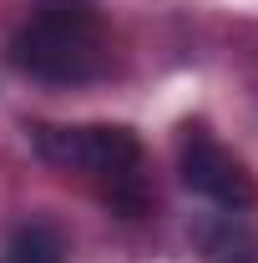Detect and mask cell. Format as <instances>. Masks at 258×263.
Instances as JSON below:
<instances>
[{
	"instance_id": "1",
	"label": "cell",
	"mask_w": 258,
	"mask_h": 263,
	"mask_svg": "<svg viewBox=\"0 0 258 263\" xmlns=\"http://www.w3.org/2000/svg\"><path fill=\"white\" fill-rule=\"evenodd\" d=\"M10 61L35 81H91L106 66L101 51V15L91 0H35L31 21L10 41Z\"/></svg>"
},
{
	"instance_id": "2",
	"label": "cell",
	"mask_w": 258,
	"mask_h": 263,
	"mask_svg": "<svg viewBox=\"0 0 258 263\" xmlns=\"http://www.w3.org/2000/svg\"><path fill=\"white\" fill-rule=\"evenodd\" d=\"M35 152L46 162L66 167V172H91L112 182V197L137 213L142 208V142L132 127H41L35 132Z\"/></svg>"
},
{
	"instance_id": "3",
	"label": "cell",
	"mask_w": 258,
	"mask_h": 263,
	"mask_svg": "<svg viewBox=\"0 0 258 263\" xmlns=\"http://www.w3.org/2000/svg\"><path fill=\"white\" fill-rule=\"evenodd\" d=\"M177 172L197 197L218 202L223 213H243L258 202V182L243 167V157H233L208 127H182L177 137Z\"/></svg>"
},
{
	"instance_id": "4",
	"label": "cell",
	"mask_w": 258,
	"mask_h": 263,
	"mask_svg": "<svg viewBox=\"0 0 258 263\" xmlns=\"http://www.w3.org/2000/svg\"><path fill=\"white\" fill-rule=\"evenodd\" d=\"M0 263H66V238H61V228H51L41 218L15 223L5 248H0Z\"/></svg>"
}]
</instances>
